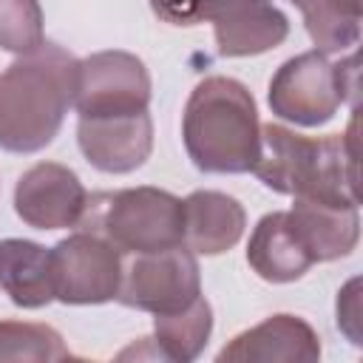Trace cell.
I'll list each match as a JSON object with an SVG mask.
<instances>
[{
    "label": "cell",
    "instance_id": "1",
    "mask_svg": "<svg viewBox=\"0 0 363 363\" xmlns=\"http://www.w3.org/2000/svg\"><path fill=\"white\" fill-rule=\"evenodd\" d=\"M79 82V60L60 43L20 54L0 71V147L37 153L54 142Z\"/></svg>",
    "mask_w": 363,
    "mask_h": 363
},
{
    "label": "cell",
    "instance_id": "2",
    "mask_svg": "<svg viewBox=\"0 0 363 363\" xmlns=\"http://www.w3.org/2000/svg\"><path fill=\"white\" fill-rule=\"evenodd\" d=\"M354 153V119L346 133H329L320 139L267 122L261 125L252 173L264 187L292 199L360 207Z\"/></svg>",
    "mask_w": 363,
    "mask_h": 363
},
{
    "label": "cell",
    "instance_id": "3",
    "mask_svg": "<svg viewBox=\"0 0 363 363\" xmlns=\"http://www.w3.org/2000/svg\"><path fill=\"white\" fill-rule=\"evenodd\" d=\"M182 139L196 170L218 176L250 173L261 139L258 108L250 88L221 74L196 82L182 113Z\"/></svg>",
    "mask_w": 363,
    "mask_h": 363
},
{
    "label": "cell",
    "instance_id": "4",
    "mask_svg": "<svg viewBox=\"0 0 363 363\" xmlns=\"http://www.w3.org/2000/svg\"><path fill=\"white\" fill-rule=\"evenodd\" d=\"M77 230L102 235L122 255L170 250L184 235L182 199L150 184L91 193Z\"/></svg>",
    "mask_w": 363,
    "mask_h": 363
},
{
    "label": "cell",
    "instance_id": "5",
    "mask_svg": "<svg viewBox=\"0 0 363 363\" xmlns=\"http://www.w3.org/2000/svg\"><path fill=\"white\" fill-rule=\"evenodd\" d=\"M357 94V57L349 54L340 62H332L323 51H303L278 65L269 79V111L301 128H320L340 105L354 102Z\"/></svg>",
    "mask_w": 363,
    "mask_h": 363
},
{
    "label": "cell",
    "instance_id": "6",
    "mask_svg": "<svg viewBox=\"0 0 363 363\" xmlns=\"http://www.w3.org/2000/svg\"><path fill=\"white\" fill-rule=\"evenodd\" d=\"M150 9L179 28L213 23L221 57H255L278 48L289 34V20L272 0H150Z\"/></svg>",
    "mask_w": 363,
    "mask_h": 363
},
{
    "label": "cell",
    "instance_id": "7",
    "mask_svg": "<svg viewBox=\"0 0 363 363\" xmlns=\"http://www.w3.org/2000/svg\"><path fill=\"white\" fill-rule=\"evenodd\" d=\"M201 295V272L196 252L184 244L159 252H133L122 258V281L116 301L122 306L167 315L179 312Z\"/></svg>",
    "mask_w": 363,
    "mask_h": 363
},
{
    "label": "cell",
    "instance_id": "8",
    "mask_svg": "<svg viewBox=\"0 0 363 363\" xmlns=\"http://www.w3.org/2000/svg\"><path fill=\"white\" fill-rule=\"evenodd\" d=\"M122 252L96 233L77 230L51 247L54 298L68 306L116 301L122 281Z\"/></svg>",
    "mask_w": 363,
    "mask_h": 363
},
{
    "label": "cell",
    "instance_id": "9",
    "mask_svg": "<svg viewBox=\"0 0 363 363\" xmlns=\"http://www.w3.org/2000/svg\"><path fill=\"white\" fill-rule=\"evenodd\" d=\"M150 105V74L130 51H96L79 60V82L74 108L79 119L88 116H128Z\"/></svg>",
    "mask_w": 363,
    "mask_h": 363
},
{
    "label": "cell",
    "instance_id": "10",
    "mask_svg": "<svg viewBox=\"0 0 363 363\" xmlns=\"http://www.w3.org/2000/svg\"><path fill=\"white\" fill-rule=\"evenodd\" d=\"M88 193L79 176L60 162L31 164L14 187V213L34 230L77 227L85 213Z\"/></svg>",
    "mask_w": 363,
    "mask_h": 363
},
{
    "label": "cell",
    "instance_id": "11",
    "mask_svg": "<svg viewBox=\"0 0 363 363\" xmlns=\"http://www.w3.org/2000/svg\"><path fill=\"white\" fill-rule=\"evenodd\" d=\"M77 145L91 167L102 173H133L153 150V119L147 111L128 116H88L77 122Z\"/></svg>",
    "mask_w": 363,
    "mask_h": 363
},
{
    "label": "cell",
    "instance_id": "12",
    "mask_svg": "<svg viewBox=\"0 0 363 363\" xmlns=\"http://www.w3.org/2000/svg\"><path fill=\"white\" fill-rule=\"evenodd\" d=\"M320 357L318 332L298 315L281 312L238 332L216 354L218 363H312Z\"/></svg>",
    "mask_w": 363,
    "mask_h": 363
},
{
    "label": "cell",
    "instance_id": "13",
    "mask_svg": "<svg viewBox=\"0 0 363 363\" xmlns=\"http://www.w3.org/2000/svg\"><path fill=\"white\" fill-rule=\"evenodd\" d=\"M182 244L196 255H221L233 250L247 227L238 199L218 190H193L182 201Z\"/></svg>",
    "mask_w": 363,
    "mask_h": 363
},
{
    "label": "cell",
    "instance_id": "14",
    "mask_svg": "<svg viewBox=\"0 0 363 363\" xmlns=\"http://www.w3.org/2000/svg\"><path fill=\"white\" fill-rule=\"evenodd\" d=\"M286 218L303 244L312 264L346 258L360 238V210L343 204H326L315 199H295Z\"/></svg>",
    "mask_w": 363,
    "mask_h": 363
},
{
    "label": "cell",
    "instance_id": "15",
    "mask_svg": "<svg viewBox=\"0 0 363 363\" xmlns=\"http://www.w3.org/2000/svg\"><path fill=\"white\" fill-rule=\"evenodd\" d=\"M0 289L20 309H40L54 298L51 250L28 238L0 241Z\"/></svg>",
    "mask_w": 363,
    "mask_h": 363
},
{
    "label": "cell",
    "instance_id": "16",
    "mask_svg": "<svg viewBox=\"0 0 363 363\" xmlns=\"http://www.w3.org/2000/svg\"><path fill=\"white\" fill-rule=\"evenodd\" d=\"M247 264L258 278H264L269 284L298 281L312 267V258L306 255L303 244L298 241V235L286 218V210L267 213L255 224L250 244H247Z\"/></svg>",
    "mask_w": 363,
    "mask_h": 363
},
{
    "label": "cell",
    "instance_id": "17",
    "mask_svg": "<svg viewBox=\"0 0 363 363\" xmlns=\"http://www.w3.org/2000/svg\"><path fill=\"white\" fill-rule=\"evenodd\" d=\"M213 332V306L204 295H199L193 303H187L179 312L153 315V343L156 354L173 363H190L196 360Z\"/></svg>",
    "mask_w": 363,
    "mask_h": 363
},
{
    "label": "cell",
    "instance_id": "18",
    "mask_svg": "<svg viewBox=\"0 0 363 363\" xmlns=\"http://www.w3.org/2000/svg\"><path fill=\"white\" fill-rule=\"evenodd\" d=\"M301 9L309 40L323 54H343L360 40L363 0H289Z\"/></svg>",
    "mask_w": 363,
    "mask_h": 363
},
{
    "label": "cell",
    "instance_id": "19",
    "mask_svg": "<svg viewBox=\"0 0 363 363\" xmlns=\"http://www.w3.org/2000/svg\"><path fill=\"white\" fill-rule=\"evenodd\" d=\"M68 357L71 352L54 326L34 320H0V363H57Z\"/></svg>",
    "mask_w": 363,
    "mask_h": 363
},
{
    "label": "cell",
    "instance_id": "20",
    "mask_svg": "<svg viewBox=\"0 0 363 363\" xmlns=\"http://www.w3.org/2000/svg\"><path fill=\"white\" fill-rule=\"evenodd\" d=\"M45 43L40 0H0V48L28 54Z\"/></svg>",
    "mask_w": 363,
    "mask_h": 363
},
{
    "label": "cell",
    "instance_id": "21",
    "mask_svg": "<svg viewBox=\"0 0 363 363\" xmlns=\"http://www.w3.org/2000/svg\"><path fill=\"white\" fill-rule=\"evenodd\" d=\"M357 286H360V281L352 278V281L337 292V329H340L354 346L363 343V337H360V298H357Z\"/></svg>",
    "mask_w": 363,
    "mask_h": 363
}]
</instances>
